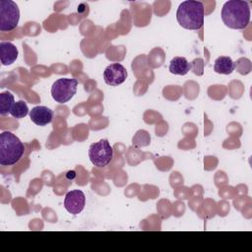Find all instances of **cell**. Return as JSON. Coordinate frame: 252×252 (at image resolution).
<instances>
[{"label":"cell","mask_w":252,"mask_h":252,"mask_svg":"<svg viewBox=\"0 0 252 252\" xmlns=\"http://www.w3.org/2000/svg\"><path fill=\"white\" fill-rule=\"evenodd\" d=\"M223 24L233 30L245 29L250 21V7L243 0H229L225 2L220 12Z\"/></svg>","instance_id":"1"},{"label":"cell","mask_w":252,"mask_h":252,"mask_svg":"<svg viewBox=\"0 0 252 252\" xmlns=\"http://www.w3.org/2000/svg\"><path fill=\"white\" fill-rule=\"evenodd\" d=\"M204 18L205 10L201 1H183L179 4L176 11V19L178 24L186 30H200L204 25Z\"/></svg>","instance_id":"2"},{"label":"cell","mask_w":252,"mask_h":252,"mask_svg":"<svg viewBox=\"0 0 252 252\" xmlns=\"http://www.w3.org/2000/svg\"><path fill=\"white\" fill-rule=\"evenodd\" d=\"M25 153V146L12 132L4 131L0 134V164L14 165L20 161Z\"/></svg>","instance_id":"3"},{"label":"cell","mask_w":252,"mask_h":252,"mask_svg":"<svg viewBox=\"0 0 252 252\" xmlns=\"http://www.w3.org/2000/svg\"><path fill=\"white\" fill-rule=\"evenodd\" d=\"M89 158L95 167H104L108 165L113 158V148L107 140H99L91 144L89 148Z\"/></svg>","instance_id":"4"},{"label":"cell","mask_w":252,"mask_h":252,"mask_svg":"<svg viewBox=\"0 0 252 252\" xmlns=\"http://www.w3.org/2000/svg\"><path fill=\"white\" fill-rule=\"evenodd\" d=\"M20 20L18 5L12 0L0 1V31L10 32L17 28Z\"/></svg>","instance_id":"5"},{"label":"cell","mask_w":252,"mask_h":252,"mask_svg":"<svg viewBox=\"0 0 252 252\" xmlns=\"http://www.w3.org/2000/svg\"><path fill=\"white\" fill-rule=\"evenodd\" d=\"M78 81L74 78H61L55 81L51 87L52 98L58 103L69 101L77 92Z\"/></svg>","instance_id":"6"},{"label":"cell","mask_w":252,"mask_h":252,"mask_svg":"<svg viewBox=\"0 0 252 252\" xmlns=\"http://www.w3.org/2000/svg\"><path fill=\"white\" fill-rule=\"evenodd\" d=\"M128 73L126 68L120 63H112L108 65L103 72L104 83L111 87L121 85L127 79Z\"/></svg>","instance_id":"7"},{"label":"cell","mask_w":252,"mask_h":252,"mask_svg":"<svg viewBox=\"0 0 252 252\" xmlns=\"http://www.w3.org/2000/svg\"><path fill=\"white\" fill-rule=\"evenodd\" d=\"M86 205V196L81 190L69 191L64 199V207L72 215L80 214Z\"/></svg>","instance_id":"8"},{"label":"cell","mask_w":252,"mask_h":252,"mask_svg":"<svg viewBox=\"0 0 252 252\" xmlns=\"http://www.w3.org/2000/svg\"><path fill=\"white\" fill-rule=\"evenodd\" d=\"M30 117L34 124L45 126L52 122L54 112L46 106H35L30 111Z\"/></svg>","instance_id":"9"},{"label":"cell","mask_w":252,"mask_h":252,"mask_svg":"<svg viewBox=\"0 0 252 252\" xmlns=\"http://www.w3.org/2000/svg\"><path fill=\"white\" fill-rule=\"evenodd\" d=\"M19 55L18 48L15 44L10 41H1L0 42V60L2 65L9 66L13 64Z\"/></svg>","instance_id":"10"},{"label":"cell","mask_w":252,"mask_h":252,"mask_svg":"<svg viewBox=\"0 0 252 252\" xmlns=\"http://www.w3.org/2000/svg\"><path fill=\"white\" fill-rule=\"evenodd\" d=\"M191 70V63L185 57L175 56L171 59L169 64V72L173 75L183 76Z\"/></svg>","instance_id":"11"},{"label":"cell","mask_w":252,"mask_h":252,"mask_svg":"<svg viewBox=\"0 0 252 252\" xmlns=\"http://www.w3.org/2000/svg\"><path fill=\"white\" fill-rule=\"evenodd\" d=\"M236 65L232 61V59L228 56H220L215 60L214 64V70L218 74H223V75H229L231 74Z\"/></svg>","instance_id":"12"},{"label":"cell","mask_w":252,"mask_h":252,"mask_svg":"<svg viewBox=\"0 0 252 252\" xmlns=\"http://www.w3.org/2000/svg\"><path fill=\"white\" fill-rule=\"evenodd\" d=\"M15 103L14 95L10 92H4L0 94V114L2 116L10 113Z\"/></svg>","instance_id":"13"},{"label":"cell","mask_w":252,"mask_h":252,"mask_svg":"<svg viewBox=\"0 0 252 252\" xmlns=\"http://www.w3.org/2000/svg\"><path fill=\"white\" fill-rule=\"evenodd\" d=\"M28 113H29V107H28V104L26 103V101H24V100L16 101L10 111V114L17 119L24 118L25 116L28 115Z\"/></svg>","instance_id":"14"},{"label":"cell","mask_w":252,"mask_h":252,"mask_svg":"<svg viewBox=\"0 0 252 252\" xmlns=\"http://www.w3.org/2000/svg\"><path fill=\"white\" fill-rule=\"evenodd\" d=\"M66 178L69 180V181H72L76 178V171L75 170H69L67 173H66Z\"/></svg>","instance_id":"15"}]
</instances>
